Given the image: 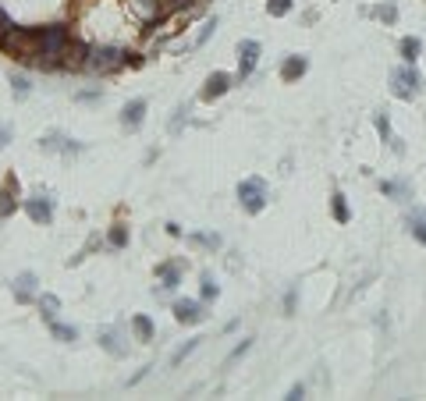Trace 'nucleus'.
<instances>
[{
    "instance_id": "nucleus-1",
    "label": "nucleus",
    "mask_w": 426,
    "mask_h": 401,
    "mask_svg": "<svg viewBox=\"0 0 426 401\" xmlns=\"http://www.w3.org/2000/svg\"><path fill=\"white\" fill-rule=\"evenodd\" d=\"M238 203L246 213H259L266 206V181L263 178H246L238 185Z\"/></svg>"
},
{
    "instance_id": "nucleus-2",
    "label": "nucleus",
    "mask_w": 426,
    "mask_h": 401,
    "mask_svg": "<svg viewBox=\"0 0 426 401\" xmlns=\"http://www.w3.org/2000/svg\"><path fill=\"white\" fill-rule=\"evenodd\" d=\"M125 65V50H117V46H93L89 50V60H85V68H93V71H114Z\"/></svg>"
},
{
    "instance_id": "nucleus-3",
    "label": "nucleus",
    "mask_w": 426,
    "mask_h": 401,
    "mask_svg": "<svg viewBox=\"0 0 426 401\" xmlns=\"http://www.w3.org/2000/svg\"><path fill=\"white\" fill-rule=\"evenodd\" d=\"M394 92H398L402 100H412V96H419V89H423V78H419V71L416 68H402V71H394Z\"/></svg>"
},
{
    "instance_id": "nucleus-4",
    "label": "nucleus",
    "mask_w": 426,
    "mask_h": 401,
    "mask_svg": "<svg viewBox=\"0 0 426 401\" xmlns=\"http://www.w3.org/2000/svg\"><path fill=\"white\" fill-rule=\"evenodd\" d=\"M256 60H259V43L256 40H241L238 43V78H249L256 71Z\"/></svg>"
},
{
    "instance_id": "nucleus-5",
    "label": "nucleus",
    "mask_w": 426,
    "mask_h": 401,
    "mask_svg": "<svg viewBox=\"0 0 426 401\" xmlns=\"http://www.w3.org/2000/svg\"><path fill=\"white\" fill-rule=\"evenodd\" d=\"M25 213H28L36 224H50V221H53V203H50L46 196H33V199H25Z\"/></svg>"
},
{
    "instance_id": "nucleus-6",
    "label": "nucleus",
    "mask_w": 426,
    "mask_h": 401,
    "mask_svg": "<svg viewBox=\"0 0 426 401\" xmlns=\"http://www.w3.org/2000/svg\"><path fill=\"white\" fill-rule=\"evenodd\" d=\"M174 320L178 323H199L203 320V305L196 298H178L174 302Z\"/></svg>"
},
{
    "instance_id": "nucleus-7",
    "label": "nucleus",
    "mask_w": 426,
    "mask_h": 401,
    "mask_svg": "<svg viewBox=\"0 0 426 401\" xmlns=\"http://www.w3.org/2000/svg\"><path fill=\"white\" fill-rule=\"evenodd\" d=\"M146 121V100H132L125 103V110H121V125H125L128 132H139Z\"/></svg>"
},
{
    "instance_id": "nucleus-8",
    "label": "nucleus",
    "mask_w": 426,
    "mask_h": 401,
    "mask_svg": "<svg viewBox=\"0 0 426 401\" xmlns=\"http://www.w3.org/2000/svg\"><path fill=\"white\" fill-rule=\"evenodd\" d=\"M228 89H231V75H224V71H213V75L206 78V85H203L199 96H203V100H217V96H224Z\"/></svg>"
},
{
    "instance_id": "nucleus-9",
    "label": "nucleus",
    "mask_w": 426,
    "mask_h": 401,
    "mask_svg": "<svg viewBox=\"0 0 426 401\" xmlns=\"http://www.w3.org/2000/svg\"><path fill=\"white\" fill-rule=\"evenodd\" d=\"M33 295H36V273L25 270V273L15 277V298H18V302H28Z\"/></svg>"
},
{
    "instance_id": "nucleus-10",
    "label": "nucleus",
    "mask_w": 426,
    "mask_h": 401,
    "mask_svg": "<svg viewBox=\"0 0 426 401\" xmlns=\"http://www.w3.org/2000/svg\"><path fill=\"white\" fill-rule=\"evenodd\" d=\"M306 68H309L306 57H288L284 65H281V78H284V82H295V78L306 75Z\"/></svg>"
},
{
    "instance_id": "nucleus-11",
    "label": "nucleus",
    "mask_w": 426,
    "mask_h": 401,
    "mask_svg": "<svg viewBox=\"0 0 426 401\" xmlns=\"http://www.w3.org/2000/svg\"><path fill=\"white\" fill-rule=\"evenodd\" d=\"M89 60V50L82 46V43H68V50H65V68H82Z\"/></svg>"
},
{
    "instance_id": "nucleus-12",
    "label": "nucleus",
    "mask_w": 426,
    "mask_h": 401,
    "mask_svg": "<svg viewBox=\"0 0 426 401\" xmlns=\"http://www.w3.org/2000/svg\"><path fill=\"white\" fill-rule=\"evenodd\" d=\"M157 277L164 281V288H167V291L181 284V270H178V263H160V266H157Z\"/></svg>"
},
{
    "instance_id": "nucleus-13",
    "label": "nucleus",
    "mask_w": 426,
    "mask_h": 401,
    "mask_svg": "<svg viewBox=\"0 0 426 401\" xmlns=\"http://www.w3.org/2000/svg\"><path fill=\"white\" fill-rule=\"evenodd\" d=\"M100 345L110 352V355H125V345H121V334L114 330V327H107V330H100Z\"/></svg>"
},
{
    "instance_id": "nucleus-14",
    "label": "nucleus",
    "mask_w": 426,
    "mask_h": 401,
    "mask_svg": "<svg viewBox=\"0 0 426 401\" xmlns=\"http://www.w3.org/2000/svg\"><path fill=\"white\" fill-rule=\"evenodd\" d=\"M40 146H43V149H60V153H78V149H82L78 142H68V139H60V135H46Z\"/></svg>"
},
{
    "instance_id": "nucleus-15",
    "label": "nucleus",
    "mask_w": 426,
    "mask_h": 401,
    "mask_svg": "<svg viewBox=\"0 0 426 401\" xmlns=\"http://www.w3.org/2000/svg\"><path fill=\"white\" fill-rule=\"evenodd\" d=\"M132 330L139 341H153V323H149V316H132Z\"/></svg>"
},
{
    "instance_id": "nucleus-16",
    "label": "nucleus",
    "mask_w": 426,
    "mask_h": 401,
    "mask_svg": "<svg viewBox=\"0 0 426 401\" xmlns=\"http://www.w3.org/2000/svg\"><path fill=\"white\" fill-rule=\"evenodd\" d=\"M11 210H15V181L0 189V217H11Z\"/></svg>"
},
{
    "instance_id": "nucleus-17",
    "label": "nucleus",
    "mask_w": 426,
    "mask_h": 401,
    "mask_svg": "<svg viewBox=\"0 0 426 401\" xmlns=\"http://www.w3.org/2000/svg\"><path fill=\"white\" fill-rule=\"evenodd\" d=\"M50 330H53V337H60V341H78V327H68V323H57V320H50Z\"/></svg>"
},
{
    "instance_id": "nucleus-18",
    "label": "nucleus",
    "mask_w": 426,
    "mask_h": 401,
    "mask_svg": "<svg viewBox=\"0 0 426 401\" xmlns=\"http://www.w3.org/2000/svg\"><path fill=\"white\" fill-rule=\"evenodd\" d=\"M40 309H43L46 320H57V313H60V298H57V295H40Z\"/></svg>"
},
{
    "instance_id": "nucleus-19",
    "label": "nucleus",
    "mask_w": 426,
    "mask_h": 401,
    "mask_svg": "<svg viewBox=\"0 0 426 401\" xmlns=\"http://www.w3.org/2000/svg\"><path fill=\"white\" fill-rule=\"evenodd\" d=\"M334 221H338V224H348V217H352V213H348V203H345V196L341 192H334Z\"/></svg>"
},
{
    "instance_id": "nucleus-20",
    "label": "nucleus",
    "mask_w": 426,
    "mask_h": 401,
    "mask_svg": "<svg viewBox=\"0 0 426 401\" xmlns=\"http://www.w3.org/2000/svg\"><path fill=\"white\" fill-rule=\"evenodd\" d=\"M409 231L426 245V213H412V217H409Z\"/></svg>"
},
{
    "instance_id": "nucleus-21",
    "label": "nucleus",
    "mask_w": 426,
    "mask_h": 401,
    "mask_svg": "<svg viewBox=\"0 0 426 401\" xmlns=\"http://www.w3.org/2000/svg\"><path fill=\"white\" fill-rule=\"evenodd\" d=\"M419 50H423V43H419L416 36H405V40H402V57L409 60V65H412V60L419 57Z\"/></svg>"
},
{
    "instance_id": "nucleus-22",
    "label": "nucleus",
    "mask_w": 426,
    "mask_h": 401,
    "mask_svg": "<svg viewBox=\"0 0 426 401\" xmlns=\"http://www.w3.org/2000/svg\"><path fill=\"white\" fill-rule=\"evenodd\" d=\"M213 33H217V18H206V22L199 25V36H196V43H192V46H203Z\"/></svg>"
},
{
    "instance_id": "nucleus-23",
    "label": "nucleus",
    "mask_w": 426,
    "mask_h": 401,
    "mask_svg": "<svg viewBox=\"0 0 426 401\" xmlns=\"http://www.w3.org/2000/svg\"><path fill=\"white\" fill-rule=\"evenodd\" d=\"M199 341H203V337H192V341H189V345H181V348H178V352L171 355V366H178V362H185V355H192V352L199 348Z\"/></svg>"
},
{
    "instance_id": "nucleus-24",
    "label": "nucleus",
    "mask_w": 426,
    "mask_h": 401,
    "mask_svg": "<svg viewBox=\"0 0 426 401\" xmlns=\"http://www.w3.org/2000/svg\"><path fill=\"white\" fill-rule=\"evenodd\" d=\"M125 245H128V231L121 224H114L110 228V249H125Z\"/></svg>"
},
{
    "instance_id": "nucleus-25",
    "label": "nucleus",
    "mask_w": 426,
    "mask_h": 401,
    "mask_svg": "<svg viewBox=\"0 0 426 401\" xmlns=\"http://www.w3.org/2000/svg\"><path fill=\"white\" fill-rule=\"evenodd\" d=\"M266 11H270L273 18H284V15L291 11V0H266Z\"/></svg>"
},
{
    "instance_id": "nucleus-26",
    "label": "nucleus",
    "mask_w": 426,
    "mask_h": 401,
    "mask_svg": "<svg viewBox=\"0 0 426 401\" xmlns=\"http://www.w3.org/2000/svg\"><path fill=\"white\" fill-rule=\"evenodd\" d=\"M221 295V288H217V281H213L210 273H203V298H217Z\"/></svg>"
},
{
    "instance_id": "nucleus-27",
    "label": "nucleus",
    "mask_w": 426,
    "mask_h": 401,
    "mask_svg": "<svg viewBox=\"0 0 426 401\" xmlns=\"http://www.w3.org/2000/svg\"><path fill=\"white\" fill-rule=\"evenodd\" d=\"M11 85H15V96H18V100H25V96H28V89H33V85H28V78H22V75H15V78H11Z\"/></svg>"
},
{
    "instance_id": "nucleus-28",
    "label": "nucleus",
    "mask_w": 426,
    "mask_h": 401,
    "mask_svg": "<svg viewBox=\"0 0 426 401\" xmlns=\"http://www.w3.org/2000/svg\"><path fill=\"white\" fill-rule=\"evenodd\" d=\"M185 117H189V103H185V107H178V110H174V121H171V132H174V135L181 132V125H185Z\"/></svg>"
},
{
    "instance_id": "nucleus-29",
    "label": "nucleus",
    "mask_w": 426,
    "mask_h": 401,
    "mask_svg": "<svg viewBox=\"0 0 426 401\" xmlns=\"http://www.w3.org/2000/svg\"><path fill=\"white\" fill-rule=\"evenodd\" d=\"M196 245H206V249H217L221 245V234H192Z\"/></svg>"
},
{
    "instance_id": "nucleus-30",
    "label": "nucleus",
    "mask_w": 426,
    "mask_h": 401,
    "mask_svg": "<svg viewBox=\"0 0 426 401\" xmlns=\"http://www.w3.org/2000/svg\"><path fill=\"white\" fill-rule=\"evenodd\" d=\"M249 348H253V337H246V341H241V345H238V348H235V352L228 355V366H231V362H238V359H241V355H246Z\"/></svg>"
},
{
    "instance_id": "nucleus-31",
    "label": "nucleus",
    "mask_w": 426,
    "mask_h": 401,
    "mask_svg": "<svg viewBox=\"0 0 426 401\" xmlns=\"http://www.w3.org/2000/svg\"><path fill=\"white\" fill-rule=\"evenodd\" d=\"M8 33H11V18H8V11H4V8H0V40H4Z\"/></svg>"
},
{
    "instance_id": "nucleus-32",
    "label": "nucleus",
    "mask_w": 426,
    "mask_h": 401,
    "mask_svg": "<svg viewBox=\"0 0 426 401\" xmlns=\"http://www.w3.org/2000/svg\"><path fill=\"white\" fill-rule=\"evenodd\" d=\"M377 15H380V18H384V22H394V18H398V11H394V8H391V4H384V8H380V11H377Z\"/></svg>"
},
{
    "instance_id": "nucleus-33",
    "label": "nucleus",
    "mask_w": 426,
    "mask_h": 401,
    "mask_svg": "<svg viewBox=\"0 0 426 401\" xmlns=\"http://www.w3.org/2000/svg\"><path fill=\"white\" fill-rule=\"evenodd\" d=\"M302 394H306V387H302V384H295V387H291V391H288V398H291V401H298V398H302Z\"/></svg>"
},
{
    "instance_id": "nucleus-34",
    "label": "nucleus",
    "mask_w": 426,
    "mask_h": 401,
    "mask_svg": "<svg viewBox=\"0 0 426 401\" xmlns=\"http://www.w3.org/2000/svg\"><path fill=\"white\" fill-rule=\"evenodd\" d=\"M8 139H11V132H8V128H0V149L8 146Z\"/></svg>"
}]
</instances>
